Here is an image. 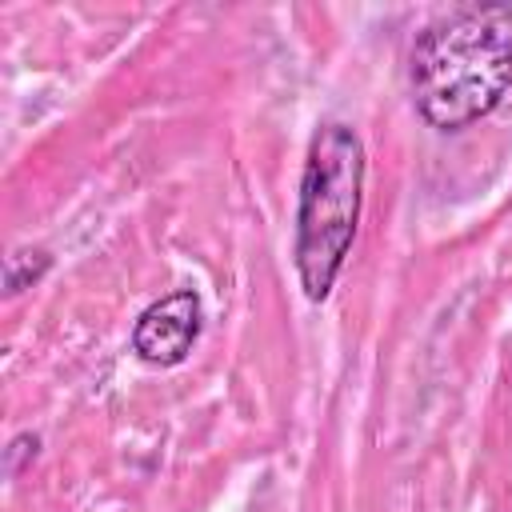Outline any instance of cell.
<instances>
[{"label":"cell","instance_id":"1","mask_svg":"<svg viewBox=\"0 0 512 512\" xmlns=\"http://www.w3.org/2000/svg\"><path fill=\"white\" fill-rule=\"evenodd\" d=\"M408 84L416 112L460 132L512 92V4H460L436 16L412 44Z\"/></svg>","mask_w":512,"mask_h":512},{"label":"cell","instance_id":"3","mask_svg":"<svg viewBox=\"0 0 512 512\" xmlns=\"http://www.w3.org/2000/svg\"><path fill=\"white\" fill-rule=\"evenodd\" d=\"M200 328H204V304L192 288H180L140 312V320L132 328V352L144 364L176 368L196 348Z\"/></svg>","mask_w":512,"mask_h":512},{"label":"cell","instance_id":"4","mask_svg":"<svg viewBox=\"0 0 512 512\" xmlns=\"http://www.w3.org/2000/svg\"><path fill=\"white\" fill-rule=\"evenodd\" d=\"M40 272H48V252H40V248H36V252H28V248H24V252H12V256H8V292L16 296V292H20L24 284H32Z\"/></svg>","mask_w":512,"mask_h":512},{"label":"cell","instance_id":"2","mask_svg":"<svg viewBox=\"0 0 512 512\" xmlns=\"http://www.w3.org/2000/svg\"><path fill=\"white\" fill-rule=\"evenodd\" d=\"M364 200V144L356 128L328 120L316 128L300 176L296 208V272L312 304L328 300L360 220Z\"/></svg>","mask_w":512,"mask_h":512}]
</instances>
